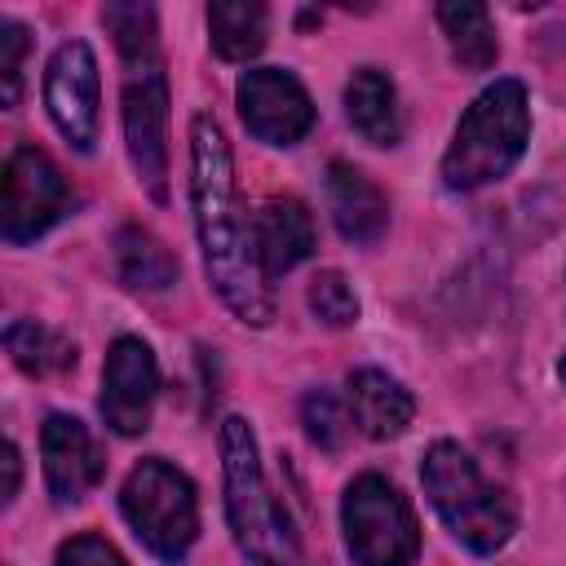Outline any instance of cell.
<instances>
[{"mask_svg":"<svg viewBox=\"0 0 566 566\" xmlns=\"http://www.w3.org/2000/svg\"><path fill=\"white\" fill-rule=\"evenodd\" d=\"M190 208H195V234L203 248L208 283L239 323L265 327L274 318L270 279L256 265L252 221L243 217L234 190V159L212 115L190 119Z\"/></svg>","mask_w":566,"mask_h":566,"instance_id":"1","label":"cell"},{"mask_svg":"<svg viewBox=\"0 0 566 566\" xmlns=\"http://www.w3.org/2000/svg\"><path fill=\"white\" fill-rule=\"evenodd\" d=\"M221 482H226V517L239 553L252 566H296L301 548H296L292 517L265 482L256 433L243 416L221 420Z\"/></svg>","mask_w":566,"mask_h":566,"instance_id":"2","label":"cell"},{"mask_svg":"<svg viewBox=\"0 0 566 566\" xmlns=\"http://www.w3.org/2000/svg\"><path fill=\"white\" fill-rule=\"evenodd\" d=\"M531 142V102L522 80L486 84L455 124V137L442 155L447 190H482L513 172Z\"/></svg>","mask_w":566,"mask_h":566,"instance_id":"3","label":"cell"},{"mask_svg":"<svg viewBox=\"0 0 566 566\" xmlns=\"http://www.w3.org/2000/svg\"><path fill=\"white\" fill-rule=\"evenodd\" d=\"M420 482L447 531L478 557L500 553L517 531L513 500L482 478L478 460L460 442H433L420 460Z\"/></svg>","mask_w":566,"mask_h":566,"instance_id":"4","label":"cell"},{"mask_svg":"<svg viewBox=\"0 0 566 566\" xmlns=\"http://www.w3.org/2000/svg\"><path fill=\"white\" fill-rule=\"evenodd\" d=\"M119 513L133 526V535L142 539V548L172 566L190 553V544L199 535L195 482L159 455L133 464V473L119 486Z\"/></svg>","mask_w":566,"mask_h":566,"instance_id":"5","label":"cell"},{"mask_svg":"<svg viewBox=\"0 0 566 566\" xmlns=\"http://www.w3.org/2000/svg\"><path fill=\"white\" fill-rule=\"evenodd\" d=\"M340 526L354 566H416L420 557L416 513L407 495L380 473H358L345 486Z\"/></svg>","mask_w":566,"mask_h":566,"instance_id":"6","label":"cell"},{"mask_svg":"<svg viewBox=\"0 0 566 566\" xmlns=\"http://www.w3.org/2000/svg\"><path fill=\"white\" fill-rule=\"evenodd\" d=\"M124 146L137 181L155 203L168 199V80L159 49L124 53Z\"/></svg>","mask_w":566,"mask_h":566,"instance_id":"7","label":"cell"},{"mask_svg":"<svg viewBox=\"0 0 566 566\" xmlns=\"http://www.w3.org/2000/svg\"><path fill=\"white\" fill-rule=\"evenodd\" d=\"M66 181L57 164L40 146H18L4 159V181H0V230L9 243H31L40 239L62 212H66Z\"/></svg>","mask_w":566,"mask_h":566,"instance_id":"8","label":"cell"},{"mask_svg":"<svg viewBox=\"0 0 566 566\" xmlns=\"http://www.w3.org/2000/svg\"><path fill=\"white\" fill-rule=\"evenodd\" d=\"M44 106H49V119L57 124V133L80 155H88L97 146L102 75H97V57L84 40H66L53 49L49 71H44Z\"/></svg>","mask_w":566,"mask_h":566,"instance_id":"9","label":"cell"},{"mask_svg":"<svg viewBox=\"0 0 566 566\" xmlns=\"http://www.w3.org/2000/svg\"><path fill=\"white\" fill-rule=\"evenodd\" d=\"M234 97H239L243 128L265 146H292L314 128V102L305 84L283 66L243 71Z\"/></svg>","mask_w":566,"mask_h":566,"instance_id":"10","label":"cell"},{"mask_svg":"<svg viewBox=\"0 0 566 566\" xmlns=\"http://www.w3.org/2000/svg\"><path fill=\"white\" fill-rule=\"evenodd\" d=\"M159 394V363L142 336H119L102 363V420L119 438H137L150 424Z\"/></svg>","mask_w":566,"mask_h":566,"instance_id":"11","label":"cell"},{"mask_svg":"<svg viewBox=\"0 0 566 566\" xmlns=\"http://www.w3.org/2000/svg\"><path fill=\"white\" fill-rule=\"evenodd\" d=\"M40 455H44V482L57 504H80L102 482V451L93 433L75 416H49L40 429Z\"/></svg>","mask_w":566,"mask_h":566,"instance_id":"12","label":"cell"},{"mask_svg":"<svg viewBox=\"0 0 566 566\" xmlns=\"http://www.w3.org/2000/svg\"><path fill=\"white\" fill-rule=\"evenodd\" d=\"M323 195H327L332 226L340 230L345 243L371 248V243L385 239V230H389V199H385V190L363 168H354L345 159H332L327 177H323Z\"/></svg>","mask_w":566,"mask_h":566,"instance_id":"13","label":"cell"},{"mask_svg":"<svg viewBox=\"0 0 566 566\" xmlns=\"http://www.w3.org/2000/svg\"><path fill=\"white\" fill-rule=\"evenodd\" d=\"M252 248L265 279L296 270L314 252V217L301 199L274 195L252 212Z\"/></svg>","mask_w":566,"mask_h":566,"instance_id":"14","label":"cell"},{"mask_svg":"<svg viewBox=\"0 0 566 566\" xmlns=\"http://www.w3.org/2000/svg\"><path fill=\"white\" fill-rule=\"evenodd\" d=\"M349 411H354V424L376 438V442H389L398 438L411 416H416V398L380 367H358L349 376Z\"/></svg>","mask_w":566,"mask_h":566,"instance_id":"15","label":"cell"},{"mask_svg":"<svg viewBox=\"0 0 566 566\" xmlns=\"http://www.w3.org/2000/svg\"><path fill=\"white\" fill-rule=\"evenodd\" d=\"M345 115L354 133L371 146H398L402 142V115H398V93L394 80L376 66H358L345 84Z\"/></svg>","mask_w":566,"mask_h":566,"instance_id":"16","label":"cell"},{"mask_svg":"<svg viewBox=\"0 0 566 566\" xmlns=\"http://www.w3.org/2000/svg\"><path fill=\"white\" fill-rule=\"evenodd\" d=\"M115 274L133 292H164L177 279V256L155 239L146 226H119L115 230Z\"/></svg>","mask_w":566,"mask_h":566,"instance_id":"17","label":"cell"},{"mask_svg":"<svg viewBox=\"0 0 566 566\" xmlns=\"http://www.w3.org/2000/svg\"><path fill=\"white\" fill-rule=\"evenodd\" d=\"M438 22L451 49V62L460 71H491L500 57L495 22L482 4H438Z\"/></svg>","mask_w":566,"mask_h":566,"instance_id":"18","label":"cell"},{"mask_svg":"<svg viewBox=\"0 0 566 566\" xmlns=\"http://www.w3.org/2000/svg\"><path fill=\"white\" fill-rule=\"evenodd\" d=\"M270 35V18L261 4L252 0H217L208 4V40L217 49V57L226 62H248L265 49Z\"/></svg>","mask_w":566,"mask_h":566,"instance_id":"19","label":"cell"},{"mask_svg":"<svg viewBox=\"0 0 566 566\" xmlns=\"http://www.w3.org/2000/svg\"><path fill=\"white\" fill-rule=\"evenodd\" d=\"M4 349H9L13 367L27 371V376H35V380L66 376V371L75 367V345H71L62 332H53V327H44V323H35V318L9 323V327H4Z\"/></svg>","mask_w":566,"mask_h":566,"instance_id":"20","label":"cell"},{"mask_svg":"<svg viewBox=\"0 0 566 566\" xmlns=\"http://www.w3.org/2000/svg\"><path fill=\"white\" fill-rule=\"evenodd\" d=\"M301 420H305V433L314 447L323 451H340L349 442V429H354V411L327 394V389H310L305 402H301Z\"/></svg>","mask_w":566,"mask_h":566,"instance_id":"21","label":"cell"},{"mask_svg":"<svg viewBox=\"0 0 566 566\" xmlns=\"http://www.w3.org/2000/svg\"><path fill=\"white\" fill-rule=\"evenodd\" d=\"M102 27L111 31L119 57L142 53V49H159V27H155L150 4H102Z\"/></svg>","mask_w":566,"mask_h":566,"instance_id":"22","label":"cell"},{"mask_svg":"<svg viewBox=\"0 0 566 566\" xmlns=\"http://www.w3.org/2000/svg\"><path fill=\"white\" fill-rule=\"evenodd\" d=\"M305 301H310V310H314V318L323 327H349V323H358V296H354V287L345 283L340 270H318L310 279Z\"/></svg>","mask_w":566,"mask_h":566,"instance_id":"23","label":"cell"},{"mask_svg":"<svg viewBox=\"0 0 566 566\" xmlns=\"http://www.w3.org/2000/svg\"><path fill=\"white\" fill-rule=\"evenodd\" d=\"M31 53V35L22 22L4 18L0 22V102L13 111L18 97H22V62Z\"/></svg>","mask_w":566,"mask_h":566,"instance_id":"24","label":"cell"},{"mask_svg":"<svg viewBox=\"0 0 566 566\" xmlns=\"http://www.w3.org/2000/svg\"><path fill=\"white\" fill-rule=\"evenodd\" d=\"M53 566H124V557H119V548L106 544L102 535H71V539L57 548Z\"/></svg>","mask_w":566,"mask_h":566,"instance_id":"25","label":"cell"},{"mask_svg":"<svg viewBox=\"0 0 566 566\" xmlns=\"http://www.w3.org/2000/svg\"><path fill=\"white\" fill-rule=\"evenodd\" d=\"M18 478H22L18 447H13V442H4V504H13V495H18Z\"/></svg>","mask_w":566,"mask_h":566,"instance_id":"26","label":"cell"},{"mask_svg":"<svg viewBox=\"0 0 566 566\" xmlns=\"http://www.w3.org/2000/svg\"><path fill=\"white\" fill-rule=\"evenodd\" d=\"M557 371H562V380H566V358H562V367H557Z\"/></svg>","mask_w":566,"mask_h":566,"instance_id":"27","label":"cell"}]
</instances>
